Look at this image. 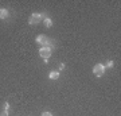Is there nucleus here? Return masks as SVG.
<instances>
[{
  "label": "nucleus",
  "mask_w": 121,
  "mask_h": 116,
  "mask_svg": "<svg viewBox=\"0 0 121 116\" xmlns=\"http://www.w3.org/2000/svg\"><path fill=\"white\" fill-rule=\"evenodd\" d=\"M44 24H46V27H51L52 26V20L50 18H44Z\"/></svg>",
  "instance_id": "obj_6"
},
{
  "label": "nucleus",
  "mask_w": 121,
  "mask_h": 116,
  "mask_svg": "<svg viewBox=\"0 0 121 116\" xmlns=\"http://www.w3.org/2000/svg\"><path fill=\"white\" fill-rule=\"evenodd\" d=\"M93 73L97 76V77H101L104 73H105V66L101 65V63H97V65L93 68Z\"/></svg>",
  "instance_id": "obj_3"
},
{
  "label": "nucleus",
  "mask_w": 121,
  "mask_h": 116,
  "mask_svg": "<svg viewBox=\"0 0 121 116\" xmlns=\"http://www.w3.org/2000/svg\"><path fill=\"white\" fill-rule=\"evenodd\" d=\"M42 19H43V15L35 12V14H32L31 16H30V19H28V23H30V24H38L39 22H42Z\"/></svg>",
  "instance_id": "obj_2"
},
{
  "label": "nucleus",
  "mask_w": 121,
  "mask_h": 116,
  "mask_svg": "<svg viewBox=\"0 0 121 116\" xmlns=\"http://www.w3.org/2000/svg\"><path fill=\"white\" fill-rule=\"evenodd\" d=\"M9 15V11L5 8H0V19H7Z\"/></svg>",
  "instance_id": "obj_4"
},
{
  "label": "nucleus",
  "mask_w": 121,
  "mask_h": 116,
  "mask_svg": "<svg viewBox=\"0 0 121 116\" xmlns=\"http://www.w3.org/2000/svg\"><path fill=\"white\" fill-rule=\"evenodd\" d=\"M39 55L43 58V59H48L51 57V49L47 47V46H43V47L39 49Z\"/></svg>",
  "instance_id": "obj_1"
},
{
  "label": "nucleus",
  "mask_w": 121,
  "mask_h": 116,
  "mask_svg": "<svg viewBox=\"0 0 121 116\" xmlns=\"http://www.w3.org/2000/svg\"><path fill=\"white\" fill-rule=\"evenodd\" d=\"M106 66H108V68H112V66H113V61H108Z\"/></svg>",
  "instance_id": "obj_9"
},
{
  "label": "nucleus",
  "mask_w": 121,
  "mask_h": 116,
  "mask_svg": "<svg viewBox=\"0 0 121 116\" xmlns=\"http://www.w3.org/2000/svg\"><path fill=\"white\" fill-rule=\"evenodd\" d=\"M48 77H50V80H56L59 77V72H50Z\"/></svg>",
  "instance_id": "obj_5"
},
{
  "label": "nucleus",
  "mask_w": 121,
  "mask_h": 116,
  "mask_svg": "<svg viewBox=\"0 0 121 116\" xmlns=\"http://www.w3.org/2000/svg\"><path fill=\"white\" fill-rule=\"evenodd\" d=\"M8 109H9V104L8 103H4V112H8Z\"/></svg>",
  "instance_id": "obj_7"
},
{
  "label": "nucleus",
  "mask_w": 121,
  "mask_h": 116,
  "mask_svg": "<svg viewBox=\"0 0 121 116\" xmlns=\"http://www.w3.org/2000/svg\"><path fill=\"white\" fill-rule=\"evenodd\" d=\"M0 116H8V112H3V113H0Z\"/></svg>",
  "instance_id": "obj_11"
},
{
  "label": "nucleus",
  "mask_w": 121,
  "mask_h": 116,
  "mask_svg": "<svg viewBox=\"0 0 121 116\" xmlns=\"http://www.w3.org/2000/svg\"><path fill=\"white\" fill-rule=\"evenodd\" d=\"M42 116H52V113H51V112H43Z\"/></svg>",
  "instance_id": "obj_8"
},
{
  "label": "nucleus",
  "mask_w": 121,
  "mask_h": 116,
  "mask_svg": "<svg viewBox=\"0 0 121 116\" xmlns=\"http://www.w3.org/2000/svg\"><path fill=\"white\" fill-rule=\"evenodd\" d=\"M63 69H65V65H63V63H60V65H59V70H63Z\"/></svg>",
  "instance_id": "obj_10"
}]
</instances>
